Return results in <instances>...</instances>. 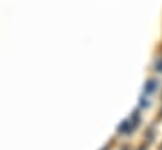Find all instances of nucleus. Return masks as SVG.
Segmentation results:
<instances>
[{"instance_id": "f03ea898", "label": "nucleus", "mask_w": 162, "mask_h": 150, "mask_svg": "<svg viewBox=\"0 0 162 150\" xmlns=\"http://www.w3.org/2000/svg\"><path fill=\"white\" fill-rule=\"evenodd\" d=\"M119 131H122V133H129L131 131V129H129V123L124 121L122 124V126H119Z\"/></svg>"}, {"instance_id": "39448f33", "label": "nucleus", "mask_w": 162, "mask_h": 150, "mask_svg": "<svg viewBox=\"0 0 162 150\" xmlns=\"http://www.w3.org/2000/svg\"><path fill=\"white\" fill-rule=\"evenodd\" d=\"M123 150H128V149H127V148H125V149H123Z\"/></svg>"}, {"instance_id": "f257e3e1", "label": "nucleus", "mask_w": 162, "mask_h": 150, "mask_svg": "<svg viewBox=\"0 0 162 150\" xmlns=\"http://www.w3.org/2000/svg\"><path fill=\"white\" fill-rule=\"evenodd\" d=\"M156 86H157L156 81H153V80L148 81V82H147V86H146V91H147V92H153L154 90H156Z\"/></svg>"}, {"instance_id": "7ed1b4c3", "label": "nucleus", "mask_w": 162, "mask_h": 150, "mask_svg": "<svg viewBox=\"0 0 162 150\" xmlns=\"http://www.w3.org/2000/svg\"><path fill=\"white\" fill-rule=\"evenodd\" d=\"M132 120L134 121V124H136V125L138 124V121H139V120H138V112H137V111L133 114V119H132Z\"/></svg>"}, {"instance_id": "20e7f679", "label": "nucleus", "mask_w": 162, "mask_h": 150, "mask_svg": "<svg viewBox=\"0 0 162 150\" xmlns=\"http://www.w3.org/2000/svg\"><path fill=\"white\" fill-rule=\"evenodd\" d=\"M156 70H157V71H159V72H162V59H161V61L156 65Z\"/></svg>"}]
</instances>
